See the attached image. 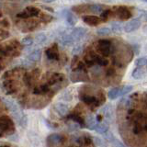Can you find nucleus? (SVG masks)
Returning a JSON list of instances; mask_svg holds the SVG:
<instances>
[{
  "label": "nucleus",
  "mask_w": 147,
  "mask_h": 147,
  "mask_svg": "<svg viewBox=\"0 0 147 147\" xmlns=\"http://www.w3.org/2000/svg\"><path fill=\"white\" fill-rule=\"evenodd\" d=\"M20 43L17 40H11L10 42L2 45L1 47V57H3L4 55H10V56H18L20 55V51L18 50Z\"/></svg>",
  "instance_id": "obj_1"
},
{
  "label": "nucleus",
  "mask_w": 147,
  "mask_h": 147,
  "mask_svg": "<svg viewBox=\"0 0 147 147\" xmlns=\"http://www.w3.org/2000/svg\"><path fill=\"white\" fill-rule=\"evenodd\" d=\"M96 49L104 57L109 56L114 52V46L109 40H100L96 44Z\"/></svg>",
  "instance_id": "obj_2"
},
{
  "label": "nucleus",
  "mask_w": 147,
  "mask_h": 147,
  "mask_svg": "<svg viewBox=\"0 0 147 147\" xmlns=\"http://www.w3.org/2000/svg\"><path fill=\"white\" fill-rule=\"evenodd\" d=\"M6 132L11 134L14 132V123L7 116H1V136Z\"/></svg>",
  "instance_id": "obj_3"
},
{
  "label": "nucleus",
  "mask_w": 147,
  "mask_h": 147,
  "mask_svg": "<svg viewBox=\"0 0 147 147\" xmlns=\"http://www.w3.org/2000/svg\"><path fill=\"white\" fill-rule=\"evenodd\" d=\"M40 14V9L35 7H28L22 12L18 13L17 17L20 18H28L31 17H36Z\"/></svg>",
  "instance_id": "obj_4"
},
{
  "label": "nucleus",
  "mask_w": 147,
  "mask_h": 147,
  "mask_svg": "<svg viewBox=\"0 0 147 147\" xmlns=\"http://www.w3.org/2000/svg\"><path fill=\"white\" fill-rule=\"evenodd\" d=\"M114 14L116 15V17L119 18V20H127L131 17V13L127 7H118L114 10Z\"/></svg>",
  "instance_id": "obj_5"
},
{
  "label": "nucleus",
  "mask_w": 147,
  "mask_h": 147,
  "mask_svg": "<svg viewBox=\"0 0 147 147\" xmlns=\"http://www.w3.org/2000/svg\"><path fill=\"white\" fill-rule=\"evenodd\" d=\"M80 98L83 102H85L86 105H88V106H92V107H98V106L100 104L98 102V98H95L94 96H89V95H86V94H81Z\"/></svg>",
  "instance_id": "obj_6"
},
{
  "label": "nucleus",
  "mask_w": 147,
  "mask_h": 147,
  "mask_svg": "<svg viewBox=\"0 0 147 147\" xmlns=\"http://www.w3.org/2000/svg\"><path fill=\"white\" fill-rule=\"evenodd\" d=\"M45 54L49 60H54L57 61L59 60V53H58V48L56 44H53L52 47L47 49L45 51Z\"/></svg>",
  "instance_id": "obj_7"
},
{
  "label": "nucleus",
  "mask_w": 147,
  "mask_h": 147,
  "mask_svg": "<svg viewBox=\"0 0 147 147\" xmlns=\"http://www.w3.org/2000/svg\"><path fill=\"white\" fill-rule=\"evenodd\" d=\"M141 26V20L139 18H135V20H132L131 21L128 22L127 24L124 27V30L128 33H130V32H132L136 30H138Z\"/></svg>",
  "instance_id": "obj_8"
},
{
  "label": "nucleus",
  "mask_w": 147,
  "mask_h": 147,
  "mask_svg": "<svg viewBox=\"0 0 147 147\" xmlns=\"http://www.w3.org/2000/svg\"><path fill=\"white\" fill-rule=\"evenodd\" d=\"M71 36L73 40L76 41V40H80L86 34V30L84 28H75L72 31H71Z\"/></svg>",
  "instance_id": "obj_9"
},
{
  "label": "nucleus",
  "mask_w": 147,
  "mask_h": 147,
  "mask_svg": "<svg viewBox=\"0 0 147 147\" xmlns=\"http://www.w3.org/2000/svg\"><path fill=\"white\" fill-rule=\"evenodd\" d=\"M83 21L89 26H96L102 21V20H101V18L96 16H84L83 17Z\"/></svg>",
  "instance_id": "obj_10"
},
{
  "label": "nucleus",
  "mask_w": 147,
  "mask_h": 147,
  "mask_svg": "<svg viewBox=\"0 0 147 147\" xmlns=\"http://www.w3.org/2000/svg\"><path fill=\"white\" fill-rule=\"evenodd\" d=\"M63 140V136H61L60 134H57V133H53V134H51L47 138V144L51 146H54V145L61 144Z\"/></svg>",
  "instance_id": "obj_11"
},
{
  "label": "nucleus",
  "mask_w": 147,
  "mask_h": 147,
  "mask_svg": "<svg viewBox=\"0 0 147 147\" xmlns=\"http://www.w3.org/2000/svg\"><path fill=\"white\" fill-rule=\"evenodd\" d=\"M54 109L55 111H56L60 116H66L69 112V109H68V107L66 105H64L63 103H57L56 105L54 106Z\"/></svg>",
  "instance_id": "obj_12"
},
{
  "label": "nucleus",
  "mask_w": 147,
  "mask_h": 147,
  "mask_svg": "<svg viewBox=\"0 0 147 147\" xmlns=\"http://www.w3.org/2000/svg\"><path fill=\"white\" fill-rule=\"evenodd\" d=\"M63 16H64V18H65V20H66V21H67V23H68L69 25H70V26L76 25L77 20H76V18L75 17V15H74V14L71 11L63 10Z\"/></svg>",
  "instance_id": "obj_13"
},
{
  "label": "nucleus",
  "mask_w": 147,
  "mask_h": 147,
  "mask_svg": "<svg viewBox=\"0 0 147 147\" xmlns=\"http://www.w3.org/2000/svg\"><path fill=\"white\" fill-rule=\"evenodd\" d=\"M95 131L96 132L100 133V134H105L106 132L109 131V125L107 122L100 121L98 123H96V125L95 127Z\"/></svg>",
  "instance_id": "obj_14"
},
{
  "label": "nucleus",
  "mask_w": 147,
  "mask_h": 147,
  "mask_svg": "<svg viewBox=\"0 0 147 147\" xmlns=\"http://www.w3.org/2000/svg\"><path fill=\"white\" fill-rule=\"evenodd\" d=\"M60 41H61V43L64 46H70L72 45L74 42H75V40H73L72 36L70 33H64L61 39H60Z\"/></svg>",
  "instance_id": "obj_15"
},
{
  "label": "nucleus",
  "mask_w": 147,
  "mask_h": 147,
  "mask_svg": "<svg viewBox=\"0 0 147 147\" xmlns=\"http://www.w3.org/2000/svg\"><path fill=\"white\" fill-rule=\"evenodd\" d=\"M119 96H121V87H115V88L109 90L108 93V96L110 99H115Z\"/></svg>",
  "instance_id": "obj_16"
},
{
  "label": "nucleus",
  "mask_w": 147,
  "mask_h": 147,
  "mask_svg": "<svg viewBox=\"0 0 147 147\" xmlns=\"http://www.w3.org/2000/svg\"><path fill=\"white\" fill-rule=\"evenodd\" d=\"M40 57H41V52L40 50H35L33 51L29 56H28V58H29V60H30L31 62H38L40 60Z\"/></svg>",
  "instance_id": "obj_17"
},
{
  "label": "nucleus",
  "mask_w": 147,
  "mask_h": 147,
  "mask_svg": "<svg viewBox=\"0 0 147 147\" xmlns=\"http://www.w3.org/2000/svg\"><path fill=\"white\" fill-rule=\"evenodd\" d=\"M96 125V122L95 121V118L92 116V115H89L87 116V119L86 121V127L89 130H95V127Z\"/></svg>",
  "instance_id": "obj_18"
},
{
  "label": "nucleus",
  "mask_w": 147,
  "mask_h": 147,
  "mask_svg": "<svg viewBox=\"0 0 147 147\" xmlns=\"http://www.w3.org/2000/svg\"><path fill=\"white\" fill-rule=\"evenodd\" d=\"M144 76V70L142 67H137L134 69V71L132 72V76L135 79H141Z\"/></svg>",
  "instance_id": "obj_19"
},
{
  "label": "nucleus",
  "mask_w": 147,
  "mask_h": 147,
  "mask_svg": "<svg viewBox=\"0 0 147 147\" xmlns=\"http://www.w3.org/2000/svg\"><path fill=\"white\" fill-rule=\"evenodd\" d=\"M96 55L93 54V53H88L87 55H86L85 57V61L87 66H92L93 64L96 63Z\"/></svg>",
  "instance_id": "obj_20"
},
{
  "label": "nucleus",
  "mask_w": 147,
  "mask_h": 147,
  "mask_svg": "<svg viewBox=\"0 0 147 147\" xmlns=\"http://www.w3.org/2000/svg\"><path fill=\"white\" fill-rule=\"evenodd\" d=\"M69 118H70L71 119H73L74 121H76L78 124H80L82 127H86V122H85V121L80 116H78V115H76V114H71L70 116H69Z\"/></svg>",
  "instance_id": "obj_21"
},
{
  "label": "nucleus",
  "mask_w": 147,
  "mask_h": 147,
  "mask_svg": "<svg viewBox=\"0 0 147 147\" xmlns=\"http://www.w3.org/2000/svg\"><path fill=\"white\" fill-rule=\"evenodd\" d=\"M88 8H89V11L94 12V13H102L104 11L103 7L100 6V5H98V4L90 5V6H88Z\"/></svg>",
  "instance_id": "obj_22"
},
{
  "label": "nucleus",
  "mask_w": 147,
  "mask_h": 147,
  "mask_svg": "<svg viewBox=\"0 0 147 147\" xmlns=\"http://www.w3.org/2000/svg\"><path fill=\"white\" fill-rule=\"evenodd\" d=\"M94 144L96 145V147H106V142L104 141V139H102L101 137H98V136H95L94 137Z\"/></svg>",
  "instance_id": "obj_23"
},
{
  "label": "nucleus",
  "mask_w": 147,
  "mask_h": 147,
  "mask_svg": "<svg viewBox=\"0 0 147 147\" xmlns=\"http://www.w3.org/2000/svg\"><path fill=\"white\" fill-rule=\"evenodd\" d=\"M96 63L99 66H107L109 64V61L104 56H98V55L96 57Z\"/></svg>",
  "instance_id": "obj_24"
},
{
  "label": "nucleus",
  "mask_w": 147,
  "mask_h": 147,
  "mask_svg": "<svg viewBox=\"0 0 147 147\" xmlns=\"http://www.w3.org/2000/svg\"><path fill=\"white\" fill-rule=\"evenodd\" d=\"M49 90V87L47 85H42V86H40L38 87H36L34 89V94H43V93H46V92H48Z\"/></svg>",
  "instance_id": "obj_25"
},
{
  "label": "nucleus",
  "mask_w": 147,
  "mask_h": 147,
  "mask_svg": "<svg viewBox=\"0 0 147 147\" xmlns=\"http://www.w3.org/2000/svg\"><path fill=\"white\" fill-rule=\"evenodd\" d=\"M135 64H136L137 67L146 66V64H147V57H142V58L137 59L136 62H135Z\"/></svg>",
  "instance_id": "obj_26"
},
{
  "label": "nucleus",
  "mask_w": 147,
  "mask_h": 147,
  "mask_svg": "<svg viewBox=\"0 0 147 147\" xmlns=\"http://www.w3.org/2000/svg\"><path fill=\"white\" fill-rule=\"evenodd\" d=\"M96 32H98V34L100 35V36H108L110 34V32H111V30H110L109 28H100V29H98V30H96Z\"/></svg>",
  "instance_id": "obj_27"
},
{
  "label": "nucleus",
  "mask_w": 147,
  "mask_h": 147,
  "mask_svg": "<svg viewBox=\"0 0 147 147\" xmlns=\"http://www.w3.org/2000/svg\"><path fill=\"white\" fill-rule=\"evenodd\" d=\"M21 43L23 45H26V46H30L33 43V39H32V37L30 36H28V37H25L24 39L22 40Z\"/></svg>",
  "instance_id": "obj_28"
},
{
  "label": "nucleus",
  "mask_w": 147,
  "mask_h": 147,
  "mask_svg": "<svg viewBox=\"0 0 147 147\" xmlns=\"http://www.w3.org/2000/svg\"><path fill=\"white\" fill-rule=\"evenodd\" d=\"M110 14H111V11L109 10V9H107V10H104L102 13H101L100 17H101V20H102V21H106V20H107L108 18H109Z\"/></svg>",
  "instance_id": "obj_29"
},
{
  "label": "nucleus",
  "mask_w": 147,
  "mask_h": 147,
  "mask_svg": "<svg viewBox=\"0 0 147 147\" xmlns=\"http://www.w3.org/2000/svg\"><path fill=\"white\" fill-rule=\"evenodd\" d=\"M111 28L114 32H116V33H121V27L119 23H112Z\"/></svg>",
  "instance_id": "obj_30"
},
{
  "label": "nucleus",
  "mask_w": 147,
  "mask_h": 147,
  "mask_svg": "<svg viewBox=\"0 0 147 147\" xmlns=\"http://www.w3.org/2000/svg\"><path fill=\"white\" fill-rule=\"evenodd\" d=\"M132 88H133L132 86H124L123 87H121V96L130 93V92L132 90Z\"/></svg>",
  "instance_id": "obj_31"
},
{
  "label": "nucleus",
  "mask_w": 147,
  "mask_h": 147,
  "mask_svg": "<svg viewBox=\"0 0 147 147\" xmlns=\"http://www.w3.org/2000/svg\"><path fill=\"white\" fill-rule=\"evenodd\" d=\"M45 40H46V36L43 33H40V34H38V35L36 36V41L38 43H42V42H44Z\"/></svg>",
  "instance_id": "obj_32"
},
{
  "label": "nucleus",
  "mask_w": 147,
  "mask_h": 147,
  "mask_svg": "<svg viewBox=\"0 0 147 147\" xmlns=\"http://www.w3.org/2000/svg\"><path fill=\"white\" fill-rule=\"evenodd\" d=\"M40 20H41V21H43L44 23H48V22H50L51 20H53V18L51 17V16H49V15H47V14H41Z\"/></svg>",
  "instance_id": "obj_33"
},
{
  "label": "nucleus",
  "mask_w": 147,
  "mask_h": 147,
  "mask_svg": "<svg viewBox=\"0 0 147 147\" xmlns=\"http://www.w3.org/2000/svg\"><path fill=\"white\" fill-rule=\"evenodd\" d=\"M111 144H112L113 147H126L121 141H119L118 139H116V138H114L113 141L111 142Z\"/></svg>",
  "instance_id": "obj_34"
},
{
  "label": "nucleus",
  "mask_w": 147,
  "mask_h": 147,
  "mask_svg": "<svg viewBox=\"0 0 147 147\" xmlns=\"http://www.w3.org/2000/svg\"><path fill=\"white\" fill-rule=\"evenodd\" d=\"M8 37H9V32L1 29V31H0V38H1V40H6L7 38H8Z\"/></svg>",
  "instance_id": "obj_35"
},
{
  "label": "nucleus",
  "mask_w": 147,
  "mask_h": 147,
  "mask_svg": "<svg viewBox=\"0 0 147 147\" xmlns=\"http://www.w3.org/2000/svg\"><path fill=\"white\" fill-rule=\"evenodd\" d=\"M105 138H106V139H107L109 142H111L113 141V139L115 138V136L113 135V133H112V132H110V131H108L107 132L105 133Z\"/></svg>",
  "instance_id": "obj_36"
},
{
  "label": "nucleus",
  "mask_w": 147,
  "mask_h": 147,
  "mask_svg": "<svg viewBox=\"0 0 147 147\" xmlns=\"http://www.w3.org/2000/svg\"><path fill=\"white\" fill-rule=\"evenodd\" d=\"M9 27H10V24H9V22L7 18H3V20H1V28H6V29H8Z\"/></svg>",
  "instance_id": "obj_37"
},
{
  "label": "nucleus",
  "mask_w": 147,
  "mask_h": 147,
  "mask_svg": "<svg viewBox=\"0 0 147 147\" xmlns=\"http://www.w3.org/2000/svg\"><path fill=\"white\" fill-rule=\"evenodd\" d=\"M141 18L144 20L147 21V11H141Z\"/></svg>",
  "instance_id": "obj_38"
},
{
  "label": "nucleus",
  "mask_w": 147,
  "mask_h": 147,
  "mask_svg": "<svg viewBox=\"0 0 147 147\" xmlns=\"http://www.w3.org/2000/svg\"><path fill=\"white\" fill-rule=\"evenodd\" d=\"M81 49H82V47H81V46L77 45V46H76V47H75V49H74V53H79L80 51H81Z\"/></svg>",
  "instance_id": "obj_39"
},
{
  "label": "nucleus",
  "mask_w": 147,
  "mask_h": 147,
  "mask_svg": "<svg viewBox=\"0 0 147 147\" xmlns=\"http://www.w3.org/2000/svg\"><path fill=\"white\" fill-rule=\"evenodd\" d=\"M114 75V70L113 69H109V70L107 71V76H111Z\"/></svg>",
  "instance_id": "obj_40"
},
{
  "label": "nucleus",
  "mask_w": 147,
  "mask_h": 147,
  "mask_svg": "<svg viewBox=\"0 0 147 147\" xmlns=\"http://www.w3.org/2000/svg\"><path fill=\"white\" fill-rule=\"evenodd\" d=\"M44 2H47V3H50V2H53L55 0H43Z\"/></svg>",
  "instance_id": "obj_41"
},
{
  "label": "nucleus",
  "mask_w": 147,
  "mask_h": 147,
  "mask_svg": "<svg viewBox=\"0 0 147 147\" xmlns=\"http://www.w3.org/2000/svg\"><path fill=\"white\" fill-rule=\"evenodd\" d=\"M1 147H9V146L8 145H2Z\"/></svg>",
  "instance_id": "obj_42"
},
{
  "label": "nucleus",
  "mask_w": 147,
  "mask_h": 147,
  "mask_svg": "<svg viewBox=\"0 0 147 147\" xmlns=\"http://www.w3.org/2000/svg\"><path fill=\"white\" fill-rule=\"evenodd\" d=\"M144 1H145V2H147V0H144Z\"/></svg>",
  "instance_id": "obj_43"
},
{
  "label": "nucleus",
  "mask_w": 147,
  "mask_h": 147,
  "mask_svg": "<svg viewBox=\"0 0 147 147\" xmlns=\"http://www.w3.org/2000/svg\"><path fill=\"white\" fill-rule=\"evenodd\" d=\"M146 69H147V64H146Z\"/></svg>",
  "instance_id": "obj_44"
}]
</instances>
